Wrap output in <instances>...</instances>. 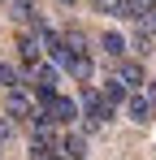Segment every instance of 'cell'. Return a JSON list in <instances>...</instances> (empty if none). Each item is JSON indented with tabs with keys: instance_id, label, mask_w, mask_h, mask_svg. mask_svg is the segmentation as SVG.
I'll return each instance as SVG.
<instances>
[{
	"instance_id": "obj_1",
	"label": "cell",
	"mask_w": 156,
	"mask_h": 160,
	"mask_svg": "<svg viewBox=\"0 0 156 160\" xmlns=\"http://www.w3.org/2000/svg\"><path fill=\"white\" fill-rule=\"evenodd\" d=\"M39 121H48V126H65V121H74L78 117V104L70 100V95H39V112H35Z\"/></svg>"
},
{
	"instance_id": "obj_2",
	"label": "cell",
	"mask_w": 156,
	"mask_h": 160,
	"mask_svg": "<svg viewBox=\"0 0 156 160\" xmlns=\"http://www.w3.org/2000/svg\"><path fill=\"white\" fill-rule=\"evenodd\" d=\"M104 121H108V104H104V95L91 91V87H82V126H87V130H100Z\"/></svg>"
},
{
	"instance_id": "obj_3",
	"label": "cell",
	"mask_w": 156,
	"mask_h": 160,
	"mask_svg": "<svg viewBox=\"0 0 156 160\" xmlns=\"http://www.w3.org/2000/svg\"><path fill=\"white\" fill-rule=\"evenodd\" d=\"M30 82H35L39 95H52V91H56V65H44V61L30 65Z\"/></svg>"
},
{
	"instance_id": "obj_4",
	"label": "cell",
	"mask_w": 156,
	"mask_h": 160,
	"mask_svg": "<svg viewBox=\"0 0 156 160\" xmlns=\"http://www.w3.org/2000/svg\"><path fill=\"white\" fill-rule=\"evenodd\" d=\"M126 91H130L126 82L117 78V74H108V82H104V91H100V95H104V104H108V112H117V108L126 104Z\"/></svg>"
},
{
	"instance_id": "obj_5",
	"label": "cell",
	"mask_w": 156,
	"mask_h": 160,
	"mask_svg": "<svg viewBox=\"0 0 156 160\" xmlns=\"http://www.w3.org/2000/svg\"><path fill=\"white\" fill-rule=\"evenodd\" d=\"M126 112H130V121H139V126H143V121H152V117H156L152 100H148L143 91H139V95H126Z\"/></svg>"
},
{
	"instance_id": "obj_6",
	"label": "cell",
	"mask_w": 156,
	"mask_h": 160,
	"mask_svg": "<svg viewBox=\"0 0 156 160\" xmlns=\"http://www.w3.org/2000/svg\"><path fill=\"white\" fill-rule=\"evenodd\" d=\"M65 74H70V78H78V82H87V78H91V56H87V52H70Z\"/></svg>"
},
{
	"instance_id": "obj_7",
	"label": "cell",
	"mask_w": 156,
	"mask_h": 160,
	"mask_svg": "<svg viewBox=\"0 0 156 160\" xmlns=\"http://www.w3.org/2000/svg\"><path fill=\"white\" fill-rule=\"evenodd\" d=\"M18 52H22V61H26V65H39V52H44V43H39V35H35V30L18 39Z\"/></svg>"
},
{
	"instance_id": "obj_8",
	"label": "cell",
	"mask_w": 156,
	"mask_h": 160,
	"mask_svg": "<svg viewBox=\"0 0 156 160\" xmlns=\"http://www.w3.org/2000/svg\"><path fill=\"white\" fill-rule=\"evenodd\" d=\"M4 112H9V117H30V100L22 95V87H13V91L4 95Z\"/></svg>"
},
{
	"instance_id": "obj_9",
	"label": "cell",
	"mask_w": 156,
	"mask_h": 160,
	"mask_svg": "<svg viewBox=\"0 0 156 160\" xmlns=\"http://www.w3.org/2000/svg\"><path fill=\"white\" fill-rule=\"evenodd\" d=\"M56 152H61L65 160H82V156H87V138H82V134H70V138H61Z\"/></svg>"
},
{
	"instance_id": "obj_10",
	"label": "cell",
	"mask_w": 156,
	"mask_h": 160,
	"mask_svg": "<svg viewBox=\"0 0 156 160\" xmlns=\"http://www.w3.org/2000/svg\"><path fill=\"white\" fill-rule=\"evenodd\" d=\"M100 48L108 52V61H122V52H126V39H122L117 30H104V35H100Z\"/></svg>"
},
{
	"instance_id": "obj_11",
	"label": "cell",
	"mask_w": 156,
	"mask_h": 160,
	"mask_svg": "<svg viewBox=\"0 0 156 160\" xmlns=\"http://www.w3.org/2000/svg\"><path fill=\"white\" fill-rule=\"evenodd\" d=\"M117 78L126 82V87H143V65L139 61H122L117 65Z\"/></svg>"
},
{
	"instance_id": "obj_12",
	"label": "cell",
	"mask_w": 156,
	"mask_h": 160,
	"mask_svg": "<svg viewBox=\"0 0 156 160\" xmlns=\"http://www.w3.org/2000/svg\"><path fill=\"white\" fill-rule=\"evenodd\" d=\"M130 48H134L139 56H148V52H152V30L139 26V30H134V39H130Z\"/></svg>"
},
{
	"instance_id": "obj_13",
	"label": "cell",
	"mask_w": 156,
	"mask_h": 160,
	"mask_svg": "<svg viewBox=\"0 0 156 160\" xmlns=\"http://www.w3.org/2000/svg\"><path fill=\"white\" fill-rule=\"evenodd\" d=\"M0 87H4V91H13V87H22V74H18L13 65H0Z\"/></svg>"
},
{
	"instance_id": "obj_14",
	"label": "cell",
	"mask_w": 156,
	"mask_h": 160,
	"mask_svg": "<svg viewBox=\"0 0 156 160\" xmlns=\"http://www.w3.org/2000/svg\"><path fill=\"white\" fill-rule=\"evenodd\" d=\"M61 39H65V43H70L74 52H87V35H82V30H78V26H70V30H65V35H61Z\"/></svg>"
},
{
	"instance_id": "obj_15",
	"label": "cell",
	"mask_w": 156,
	"mask_h": 160,
	"mask_svg": "<svg viewBox=\"0 0 156 160\" xmlns=\"http://www.w3.org/2000/svg\"><path fill=\"white\" fill-rule=\"evenodd\" d=\"M9 13H13L18 22H26V18H30V4H26V0H9Z\"/></svg>"
},
{
	"instance_id": "obj_16",
	"label": "cell",
	"mask_w": 156,
	"mask_h": 160,
	"mask_svg": "<svg viewBox=\"0 0 156 160\" xmlns=\"http://www.w3.org/2000/svg\"><path fill=\"white\" fill-rule=\"evenodd\" d=\"M9 134H13V121H9V112H4V117H0V143H4Z\"/></svg>"
},
{
	"instance_id": "obj_17",
	"label": "cell",
	"mask_w": 156,
	"mask_h": 160,
	"mask_svg": "<svg viewBox=\"0 0 156 160\" xmlns=\"http://www.w3.org/2000/svg\"><path fill=\"white\" fill-rule=\"evenodd\" d=\"M143 95L152 100V108H156V82H143Z\"/></svg>"
}]
</instances>
